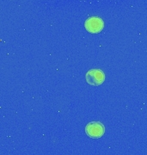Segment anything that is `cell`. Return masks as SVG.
<instances>
[{
    "label": "cell",
    "instance_id": "cell-2",
    "mask_svg": "<svg viewBox=\"0 0 147 155\" xmlns=\"http://www.w3.org/2000/svg\"><path fill=\"white\" fill-rule=\"evenodd\" d=\"M85 133L90 138L99 139L101 138L105 133V127L103 125V123H101V122H90L85 127Z\"/></svg>",
    "mask_w": 147,
    "mask_h": 155
},
{
    "label": "cell",
    "instance_id": "cell-1",
    "mask_svg": "<svg viewBox=\"0 0 147 155\" xmlns=\"http://www.w3.org/2000/svg\"><path fill=\"white\" fill-rule=\"evenodd\" d=\"M84 28L89 33H100L104 28L103 20L99 17H90L84 22Z\"/></svg>",
    "mask_w": 147,
    "mask_h": 155
},
{
    "label": "cell",
    "instance_id": "cell-3",
    "mask_svg": "<svg viewBox=\"0 0 147 155\" xmlns=\"http://www.w3.org/2000/svg\"><path fill=\"white\" fill-rule=\"evenodd\" d=\"M85 78L89 84L93 86H98L104 82L105 74L101 69H91L87 72Z\"/></svg>",
    "mask_w": 147,
    "mask_h": 155
}]
</instances>
